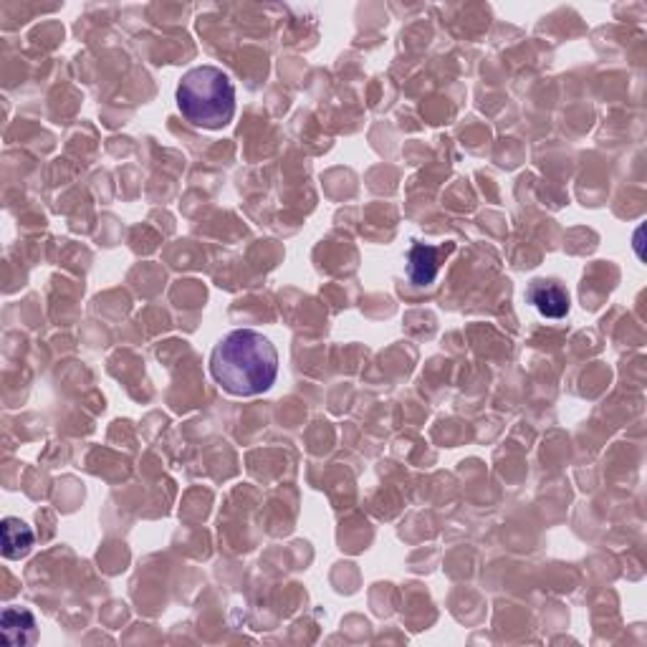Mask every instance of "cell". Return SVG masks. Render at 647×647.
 <instances>
[{
  "mask_svg": "<svg viewBox=\"0 0 647 647\" xmlns=\"http://www.w3.org/2000/svg\"><path fill=\"white\" fill-rule=\"evenodd\" d=\"M210 372L228 395L256 397L279 377V352L256 329H236L213 349Z\"/></svg>",
  "mask_w": 647,
  "mask_h": 647,
  "instance_id": "obj_1",
  "label": "cell"
},
{
  "mask_svg": "<svg viewBox=\"0 0 647 647\" xmlns=\"http://www.w3.org/2000/svg\"><path fill=\"white\" fill-rule=\"evenodd\" d=\"M177 107L195 127L223 129L236 114V86L218 66H198L182 76Z\"/></svg>",
  "mask_w": 647,
  "mask_h": 647,
  "instance_id": "obj_2",
  "label": "cell"
},
{
  "mask_svg": "<svg viewBox=\"0 0 647 647\" xmlns=\"http://www.w3.org/2000/svg\"><path fill=\"white\" fill-rule=\"evenodd\" d=\"M450 246H425L415 243L407 253V276L415 286H430L440 271V256L448 253Z\"/></svg>",
  "mask_w": 647,
  "mask_h": 647,
  "instance_id": "obj_3",
  "label": "cell"
},
{
  "mask_svg": "<svg viewBox=\"0 0 647 647\" xmlns=\"http://www.w3.org/2000/svg\"><path fill=\"white\" fill-rule=\"evenodd\" d=\"M526 299L546 319H562L569 314V294L554 281H534L526 291Z\"/></svg>",
  "mask_w": 647,
  "mask_h": 647,
  "instance_id": "obj_4",
  "label": "cell"
},
{
  "mask_svg": "<svg viewBox=\"0 0 647 647\" xmlns=\"http://www.w3.org/2000/svg\"><path fill=\"white\" fill-rule=\"evenodd\" d=\"M0 627L8 647H23L36 640V617L26 607H6L0 617Z\"/></svg>",
  "mask_w": 647,
  "mask_h": 647,
  "instance_id": "obj_5",
  "label": "cell"
},
{
  "mask_svg": "<svg viewBox=\"0 0 647 647\" xmlns=\"http://www.w3.org/2000/svg\"><path fill=\"white\" fill-rule=\"evenodd\" d=\"M0 539H3V557L21 559L31 551L33 531L26 521L8 516V519H3V524H0Z\"/></svg>",
  "mask_w": 647,
  "mask_h": 647,
  "instance_id": "obj_6",
  "label": "cell"
}]
</instances>
